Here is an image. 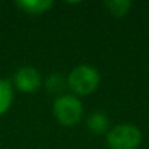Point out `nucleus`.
Returning a JSON list of instances; mask_svg holds the SVG:
<instances>
[{
	"mask_svg": "<svg viewBox=\"0 0 149 149\" xmlns=\"http://www.w3.org/2000/svg\"><path fill=\"white\" fill-rule=\"evenodd\" d=\"M54 117L63 126H73L81 121L84 108L81 101L73 95H60L54 101L53 107Z\"/></svg>",
	"mask_w": 149,
	"mask_h": 149,
	"instance_id": "nucleus-2",
	"label": "nucleus"
},
{
	"mask_svg": "<svg viewBox=\"0 0 149 149\" xmlns=\"http://www.w3.org/2000/svg\"><path fill=\"white\" fill-rule=\"evenodd\" d=\"M13 101V88L9 81L0 79V116L5 114Z\"/></svg>",
	"mask_w": 149,
	"mask_h": 149,
	"instance_id": "nucleus-7",
	"label": "nucleus"
},
{
	"mask_svg": "<svg viewBox=\"0 0 149 149\" xmlns=\"http://www.w3.org/2000/svg\"><path fill=\"white\" fill-rule=\"evenodd\" d=\"M13 81L21 92L31 94L41 86V74L34 67H21L16 72Z\"/></svg>",
	"mask_w": 149,
	"mask_h": 149,
	"instance_id": "nucleus-4",
	"label": "nucleus"
},
{
	"mask_svg": "<svg viewBox=\"0 0 149 149\" xmlns=\"http://www.w3.org/2000/svg\"><path fill=\"white\" fill-rule=\"evenodd\" d=\"M66 86H67V79H64L63 74H58V73L50 74L47 82H45V89L50 94H53V95L63 94V91L66 89Z\"/></svg>",
	"mask_w": 149,
	"mask_h": 149,
	"instance_id": "nucleus-8",
	"label": "nucleus"
},
{
	"mask_svg": "<svg viewBox=\"0 0 149 149\" xmlns=\"http://www.w3.org/2000/svg\"><path fill=\"white\" fill-rule=\"evenodd\" d=\"M100 85V73L88 64L76 66L67 78V86L78 95H89Z\"/></svg>",
	"mask_w": 149,
	"mask_h": 149,
	"instance_id": "nucleus-1",
	"label": "nucleus"
},
{
	"mask_svg": "<svg viewBox=\"0 0 149 149\" xmlns=\"http://www.w3.org/2000/svg\"><path fill=\"white\" fill-rule=\"evenodd\" d=\"M16 5L29 15H40L53 8L51 0H18Z\"/></svg>",
	"mask_w": 149,
	"mask_h": 149,
	"instance_id": "nucleus-5",
	"label": "nucleus"
},
{
	"mask_svg": "<svg viewBox=\"0 0 149 149\" xmlns=\"http://www.w3.org/2000/svg\"><path fill=\"white\" fill-rule=\"evenodd\" d=\"M110 127V121H108V117L101 113V111H97V113H92L88 118V129L95 133V134H102L108 130Z\"/></svg>",
	"mask_w": 149,
	"mask_h": 149,
	"instance_id": "nucleus-6",
	"label": "nucleus"
},
{
	"mask_svg": "<svg viewBox=\"0 0 149 149\" xmlns=\"http://www.w3.org/2000/svg\"><path fill=\"white\" fill-rule=\"evenodd\" d=\"M130 6H132V3L129 0H111V2H105V8L114 16H124L129 12Z\"/></svg>",
	"mask_w": 149,
	"mask_h": 149,
	"instance_id": "nucleus-9",
	"label": "nucleus"
},
{
	"mask_svg": "<svg viewBox=\"0 0 149 149\" xmlns=\"http://www.w3.org/2000/svg\"><path fill=\"white\" fill-rule=\"evenodd\" d=\"M107 142L111 149H136L142 142V133L133 124H118L108 132Z\"/></svg>",
	"mask_w": 149,
	"mask_h": 149,
	"instance_id": "nucleus-3",
	"label": "nucleus"
}]
</instances>
